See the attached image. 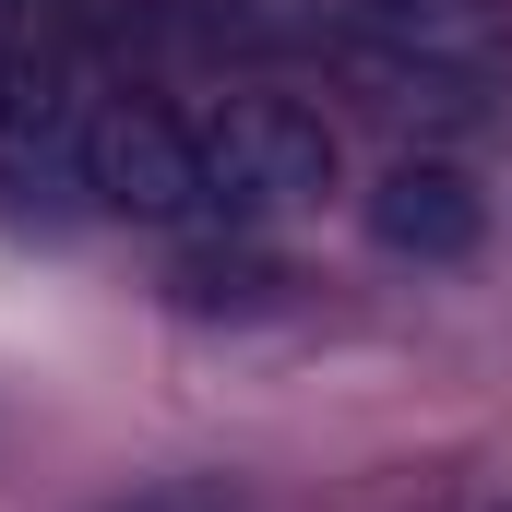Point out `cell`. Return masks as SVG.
Instances as JSON below:
<instances>
[{
    "mask_svg": "<svg viewBox=\"0 0 512 512\" xmlns=\"http://www.w3.org/2000/svg\"><path fill=\"white\" fill-rule=\"evenodd\" d=\"M370 239L393 262H465L489 239V191L453 155H393L382 179H370Z\"/></svg>",
    "mask_w": 512,
    "mask_h": 512,
    "instance_id": "4",
    "label": "cell"
},
{
    "mask_svg": "<svg viewBox=\"0 0 512 512\" xmlns=\"http://www.w3.org/2000/svg\"><path fill=\"white\" fill-rule=\"evenodd\" d=\"M108 512H251L227 477H155V489H120Z\"/></svg>",
    "mask_w": 512,
    "mask_h": 512,
    "instance_id": "7",
    "label": "cell"
},
{
    "mask_svg": "<svg viewBox=\"0 0 512 512\" xmlns=\"http://www.w3.org/2000/svg\"><path fill=\"white\" fill-rule=\"evenodd\" d=\"M322 48H334V72L382 120H417V131L489 120V96H501V72H512L501 0H346Z\"/></svg>",
    "mask_w": 512,
    "mask_h": 512,
    "instance_id": "1",
    "label": "cell"
},
{
    "mask_svg": "<svg viewBox=\"0 0 512 512\" xmlns=\"http://www.w3.org/2000/svg\"><path fill=\"white\" fill-rule=\"evenodd\" d=\"M36 96H48V60H36V36H24V24H12V12H0V131L24 120V108H36Z\"/></svg>",
    "mask_w": 512,
    "mask_h": 512,
    "instance_id": "6",
    "label": "cell"
},
{
    "mask_svg": "<svg viewBox=\"0 0 512 512\" xmlns=\"http://www.w3.org/2000/svg\"><path fill=\"white\" fill-rule=\"evenodd\" d=\"M203 143V215L251 227V215H298L334 191V120L298 96H227L215 120H191Z\"/></svg>",
    "mask_w": 512,
    "mask_h": 512,
    "instance_id": "2",
    "label": "cell"
},
{
    "mask_svg": "<svg viewBox=\"0 0 512 512\" xmlns=\"http://www.w3.org/2000/svg\"><path fill=\"white\" fill-rule=\"evenodd\" d=\"M286 298V274L262 251H203V262H179V310H274Z\"/></svg>",
    "mask_w": 512,
    "mask_h": 512,
    "instance_id": "5",
    "label": "cell"
},
{
    "mask_svg": "<svg viewBox=\"0 0 512 512\" xmlns=\"http://www.w3.org/2000/svg\"><path fill=\"white\" fill-rule=\"evenodd\" d=\"M84 191L131 227H203V143L167 108H96L84 120Z\"/></svg>",
    "mask_w": 512,
    "mask_h": 512,
    "instance_id": "3",
    "label": "cell"
}]
</instances>
